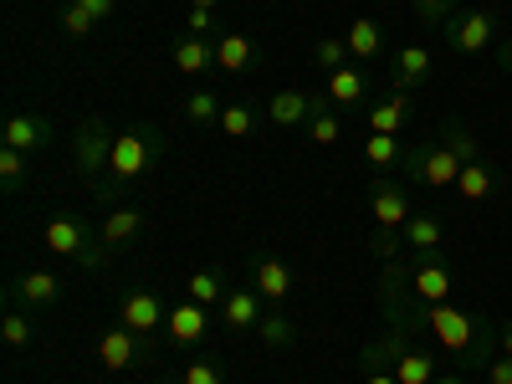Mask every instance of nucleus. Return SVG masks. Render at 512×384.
Returning a JSON list of instances; mask_svg holds the SVG:
<instances>
[{
  "mask_svg": "<svg viewBox=\"0 0 512 384\" xmlns=\"http://www.w3.org/2000/svg\"><path fill=\"white\" fill-rule=\"evenodd\" d=\"M164 139H159V128L149 123H134V128H123V134L113 139V159H108V180H98V195H113V185H134L144 169L159 159Z\"/></svg>",
  "mask_w": 512,
  "mask_h": 384,
  "instance_id": "nucleus-1",
  "label": "nucleus"
},
{
  "mask_svg": "<svg viewBox=\"0 0 512 384\" xmlns=\"http://www.w3.org/2000/svg\"><path fill=\"white\" fill-rule=\"evenodd\" d=\"M461 164H466V154H461L451 139H441V144L405 149V159H400V175H405L410 185H425V190H456Z\"/></svg>",
  "mask_w": 512,
  "mask_h": 384,
  "instance_id": "nucleus-2",
  "label": "nucleus"
},
{
  "mask_svg": "<svg viewBox=\"0 0 512 384\" xmlns=\"http://www.w3.org/2000/svg\"><path fill=\"white\" fill-rule=\"evenodd\" d=\"M374 349H379V359H384V364L395 369V379H400V384H436V374H441V359H436L431 349H420L405 328H390Z\"/></svg>",
  "mask_w": 512,
  "mask_h": 384,
  "instance_id": "nucleus-3",
  "label": "nucleus"
},
{
  "mask_svg": "<svg viewBox=\"0 0 512 384\" xmlns=\"http://www.w3.org/2000/svg\"><path fill=\"white\" fill-rule=\"evenodd\" d=\"M113 139H118V134H108V123H103V118H82V128L72 134V169H77L82 180H93V185H98V175H108Z\"/></svg>",
  "mask_w": 512,
  "mask_h": 384,
  "instance_id": "nucleus-4",
  "label": "nucleus"
},
{
  "mask_svg": "<svg viewBox=\"0 0 512 384\" xmlns=\"http://www.w3.org/2000/svg\"><path fill=\"white\" fill-rule=\"evenodd\" d=\"M441 36H446V47L456 57H482L492 41H497V16L492 11H456L441 26Z\"/></svg>",
  "mask_w": 512,
  "mask_h": 384,
  "instance_id": "nucleus-5",
  "label": "nucleus"
},
{
  "mask_svg": "<svg viewBox=\"0 0 512 384\" xmlns=\"http://www.w3.org/2000/svg\"><path fill=\"white\" fill-rule=\"evenodd\" d=\"M98 359H103V369H113V374H123V369H134L139 359H154V338H144V333H134V328H108L103 338H98Z\"/></svg>",
  "mask_w": 512,
  "mask_h": 384,
  "instance_id": "nucleus-6",
  "label": "nucleus"
},
{
  "mask_svg": "<svg viewBox=\"0 0 512 384\" xmlns=\"http://www.w3.org/2000/svg\"><path fill=\"white\" fill-rule=\"evenodd\" d=\"M369 216H374L379 231H405V221L415 216L405 185H400V180H374V185H369Z\"/></svg>",
  "mask_w": 512,
  "mask_h": 384,
  "instance_id": "nucleus-7",
  "label": "nucleus"
},
{
  "mask_svg": "<svg viewBox=\"0 0 512 384\" xmlns=\"http://www.w3.org/2000/svg\"><path fill=\"white\" fill-rule=\"evenodd\" d=\"M405 272H410V292L420 297L425 308H431V303H451V267L441 262V251L436 256H415Z\"/></svg>",
  "mask_w": 512,
  "mask_h": 384,
  "instance_id": "nucleus-8",
  "label": "nucleus"
},
{
  "mask_svg": "<svg viewBox=\"0 0 512 384\" xmlns=\"http://www.w3.org/2000/svg\"><path fill=\"white\" fill-rule=\"evenodd\" d=\"M164 318H169V308L159 303V297H154L149 287H134V292H123V303H118V323H123V328H134V333L154 338V333L164 328Z\"/></svg>",
  "mask_w": 512,
  "mask_h": 384,
  "instance_id": "nucleus-9",
  "label": "nucleus"
},
{
  "mask_svg": "<svg viewBox=\"0 0 512 384\" xmlns=\"http://www.w3.org/2000/svg\"><path fill=\"white\" fill-rule=\"evenodd\" d=\"M436 72V52L425 47V41H405V47L395 52V62H390V77H395V93H410V88H420L425 77Z\"/></svg>",
  "mask_w": 512,
  "mask_h": 384,
  "instance_id": "nucleus-10",
  "label": "nucleus"
},
{
  "mask_svg": "<svg viewBox=\"0 0 512 384\" xmlns=\"http://www.w3.org/2000/svg\"><path fill=\"white\" fill-rule=\"evenodd\" d=\"M313 113H318V93H308V88H277L267 98V118L277 128H308Z\"/></svg>",
  "mask_w": 512,
  "mask_h": 384,
  "instance_id": "nucleus-11",
  "label": "nucleus"
},
{
  "mask_svg": "<svg viewBox=\"0 0 512 384\" xmlns=\"http://www.w3.org/2000/svg\"><path fill=\"white\" fill-rule=\"evenodd\" d=\"M267 297L256 292V287H231L226 292V303H221V318H226V328L231 333H256V323L267 318Z\"/></svg>",
  "mask_w": 512,
  "mask_h": 384,
  "instance_id": "nucleus-12",
  "label": "nucleus"
},
{
  "mask_svg": "<svg viewBox=\"0 0 512 384\" xmlns=\"http://www.w3.org/2000/svg\"><path fill=\"white\" fill-rule=\"evenodd\" d=\"M256 62V41L246 31H221L216 36V77H241Z\"/></svg>",
  "mask_w": 512,
  "mask_h": 384,
  "instance_id": "nucleus-13",
  "label": "nucleus"
},
{
  "mask_svg": "<svg viewBox=\"0 0 512 384\" xmlns=\"http://www.w3.org/2000/svg\"><path fill=\"white\" fill-rule=\"evenodd\" d=\"M11 297H16V303H26V308H52L57 297H62V282L47 267H31V272H21L11 282Z\"/></svg>",
  "mask_w": 512,
  "mask_h": 384,
  "instance_id": "nucleus-14",
  "label": "nucleus"
},
{
  "mask_svg": "<svg viewBox=\"0 0 512 384\" xmlns=\"http://www.w3.org/2000/svg\"><path fill=\"white\" fill-rule=\"evenodd\" d=\"M139 231H144V205H113L108 216H103V226H98V241L108 251H123Z\"/></svg>",
  "mask_w": 512,
  "mask_h": 384,
  "instance_id": "nucleus-15",
  "label": "nucleus"
},
{
  "mask_svg": "<svg viewBox=\"0 0 512 384\" xmlns=\"http://www.w3.org/2000/svg\"><path fill=\"white\" fill-rule=\"evenodd\" d=\"M41 144H52V123H47V118H36V113H16V118H6V139H0V149L36 154Z\"/></svg>",
  "mask_w": 512,
  "mask_h": 384,
  "instance_id": "nucleus-16",
  "label": "nucleus"
},
{
  "mask_svg": "<svg viewBox=\"0 0 512 384\" xmlns=\"http://www.w3.org/2000/svg\"><path fill=\"white\" fill-rule=\"evenodd\" d=\"M169 62H175V72L205 77V72H216V41H205V36H180L175 47H169Z\"/></svg>",
  "mask_w": 512,
  "mask_h": 384,
  "instance_id": "nucleus-17",
  "label": "nucleus"
},
{
  "mask_svg": "<svg viewBox=\"0 0 512 384\" xmlns=\"http://www.w3.org/2000/svg\"><path fill=\"white\" fill-rule=\"evenodd\" d=\"M205 328H210V308L190 303V297H185L180 308H169V318H164V333L175 338V344H185V349H190V344H200Z\"/></svg>",
  "mask_w": 512,
  "mask_h": 384,
  "instance_id": "nucleus-18",
  "label": "nucleus"
},
{
  "mask_svg": "<svg viewBox=\"0 0 512 384\" xmlns=\"http://www.w3.org/2000/svg\"><path fill=\"white\" fill-rule=\"evenodd\" d=\"M251 287L262 292L272 308L287 303V292H292V272H287V262H277V256H256V262H251Z\"/></svg>",
  "mask_w": 512,
  "mask_h": 384,
  "instance_id": "nucleus-19",
  "label": "nucleus"
},
{
  "mask_svg": "<svg viewBox=\"0 0 512 384\" xmlns=\"http://www.w3.org/2000/svg\"><path fill=\"white\" fill-rule=\"evenodd\" d=\"M405 241H410V251L415 256H436L441 251V241H446V221L436 216V210H415V216L405 221V231H400Z\"/></svg>",
  "mask_w": 512,
  "mask_h": 384,
  "instance_id": "nucleus-20",
  "label": "nucleus"
},
{
  "mask_svg": "<svg viewBox=\"0 0 512 384\" xmlns=\"http://www.w3.org/2000/svg\"><path fill=\"white\" fill-rule=\"evenodd\" d=\"M41 241H47L52 256H82L88 251V226H82L77 216H57V221H47Z\"/></svg>",
  "mask_w": 512,
  "mask_h": 384,
  "instance_id": "nucleus-21",
  "label": "nucleus"
},
{
  "mask_svg": "<svg viewBox=\"0 0 512 384\" xmlns=\"http://www.w3.org/2000/svg\"><path fill=\"white\" fill-rule=\"evenodd\" d=\"M323 93H328V103H333V108H359V103L369 98V77L349 62V67L328 72V88H323Z\"/></svg>",
  "mask_w": 512,
  "mask_h": 384,
  "instance_id": "nucleus-22",
  "label": "nucleus"
},
{
  "mask_svg": "<svg viewBox=\"0 0 512 384\" xmlns=\"http://www.w3.org/2000/svg\"><path fill=\"white\" fill-rule=\"evenodd\" d=\"M492 190H497V175L487 169V159H466L461 175H456V195L466 205H482V200H492Z\"/></svg>",
  "mask_w": 512,
  "mask_h": 384,
  "instance_id": "nucleus-23",
  "label": "nucleus"
},
{
  "mask_svg": "<svg viewBox=\"0 0 512 384\" xmlns=\"http://www.w3.org/2000/svg\"><path fill=\"white\" fill-rule=\"evenodd\" d=\"M364 123H369V134H400V128L410 123V98H405V93H395V98L374 103V108L364 113Z\"/></svg>",
  "mask_w": 512,
  "mask_h": 384,
  "instance_id": "nucleus-24",
  "label": "nucleus"
},
{
  "mask_svg": "<svg viewBox=\"0 0 512 384\" xmlns=\"http://www.w3.org/2000/svg\"><path fill=\"white\" fill-rule=\"evenodd\" d=\"M226 277L216 272V267H205V272H195L190 282H185V297H190V303H200V308H221L226 303Z\"/></svg>",
  "mask_w": 512,
  "mask_h": 384,
  "instance_id": "nucleus-25",
  "label": "nucleus"
},
{
  "mask_svg": "<svg viewBox=\"0 0 512 384\" xmlns=\"http://www.w3.org/2000/svg\"><path fill=\"white\" fill-rule=\"evenodd\" d=\"M349 57H359V62H369V57H379V47H384V31H379V21H369V16H359L354 26H349Z\"/></svg>",
  "mask_w": 512,
  "mask_h": 384,
  "instance_id": "nucleus-26",
  "label": "nucleus"
},
{
  "mask_svg": "<svg viewBox=\"0 0 512 384\" xmlns=\"http://www.w3.org/2000/svg\"><path fill=\"white\" fill-rule=\"evenodd\" d=\"M364 159H369L374 169H390V164H400V159H405L400 134H364Z\"/></svg>",
  "mask_w": 512,
  "mask_h": 384,
  "instance_id": "nucleus-27",
  "label": "nucleus"
},
{
  "mask_svg": "<svg viewBox=\"0 0 512 384\" xmlns=\"http://www.w3.org/2000/svg\"><path fill=\"white\" fill-rule=\"evenodd\" d=\"M297 338V328H292V318H282V313H267L262 323H256V344L262 349H287Z\"/></svg>",
  "mask_w": 512,
  "mask_h": 384,
  "instance_id": "nucleus-28",
  "label": "nucleus"
},
{
  "mask_svg": "<svg viewBox=\"0 0 512 384\" xmlns=\"http://www.w3.org/2000/svg\"><path fill=\"white\" fill-rule=\"evenodd\" d=\"M216 128H221L226 139H246L251 128H256V113H251V103H241V98H236V103H226V108H221V123H216Z\"/></svg>",
  "mask_w": 512,
  "mask_h": 384,
  "instance_id": "nucleus-29",
  "label": "nucleus"
},
{
  "mask_svg": "<svg viewBox=\"0 0 512 384\" xmlns=\"http://www.w3.org/2000/svg\"><path fill=\"white\" fill-rule=\"evenodd\" d=\"M313 67H323V72L349 67V41H344V36H318V47H313Z\"/></svg>",
  "mask_w": 512,
  "mask_h": 384,
  "instance_id": "nucleus-30",
  "label": "nucleus"
},
{
  "mask_svg": "<svg viewBox=\"0 0 512 384\" xmlns=\"http://www.w3.org/2000/svg\"><path fill=\"white\" fill-rule=\"evenodd\" d=\"M308 139H313L318 149H333L338 139H344V118H338L333 108H328V113H313V118H308Z\"/></svg>",
  "mask_w": 512,
  "mask_h": 384,
  "instance_id": "nucleus-31",
  "label": "nucleus"
},
{
  "mask_svg": "<svg viewBox=\"0 0 512 384\" xmlns=\"http://www.w3.org/2000/svg\"><path fill=\"white\" fill-rule=\"evenodd\" d=\"M221 108H226V103L210 93V88H195V93L185 98V118H190V123H221Z\"/></svg>",
  "mask_w": 512,
  "mask_h": 384,
  "instance_id": "nucleus-32",
  "label": "nucleus"
},
{
  "mask_svg": "<svg viewBox=\"0 0 512 384\" xmlns=\"http://www.w3.org/2000/svg\"><path fill=\"white\" fill-rule=\"evenodd\" d=\"M0 338H6L11 349H26L31 338H36V328H31V318L21 308H6V318H0Z\"/></svg>",
  "mask_w": 512,
  "mask_h": 384,
  "instance_id": "nucleus-33",
  "label": "nucleus"
},
{
  "mask_svg": "<svg viewBox=\"0 0 512 384\" xmlns=\"http://www.w3.org/2000/svg\"><path fill=\"white\" fill-rule=\"evenodd\" d=\"M98 26H103V21H98L93 11H82L77 0H67V6H62V31H67V36H77V41H82V36H93Z\"/></svg>",
  "mask_w": 512,
  "mask_h": 384,
  "instance_id": "nucleus-34",
  "label": "nucleus"
},
{
  "mask_svg": "<svg viewBox=\"0 0 512 384\" xmlns=\"http://www.w3.org/2000/svg\"><path fill=\"white\" fill-rule=\"evenodd\" d=\"M410 6H415V21H420V26H446V21L456 16L461 0H410Z\"/></svg>",
  "mask_w": 512,
  "mask_h": 384,
  "instance_id": "nucleus-35",
  "label": "nucleus"
},
{
  "mask_svg": "<svg viewBox=\"0 0 512 384\" xmlns=\"http://www.w3.org/2000/svg\"><path fill=\"white\" fill-rule=\"evenodd\" d=\"M0 185H6V190L26 185V154L21 149H0Z\"/></svg>",
  "mask_w": 512,
  "mask_h": 384,
  "instance_id": "nucleus-36",
  "label": "nucleus"
},
{
  "mask_svg": "<svg viewBox=\"0 0 512 384\" xmlns=\"http://www.w3.org/2000/svg\"><path fill=\"white\" fill-rule=\"evenodd\" d=\"M180 384H226V369L216 359H190L185 374H180Z\"/></svg>",
  "mask_w": 512,
  "mask_h": 384,
  "instance_id": "nucleus-37",
  "label": "nucleus"
},
{
  "mask_svg": "<svg viewBox=\"0 0 512 384\" xmlns=\"http://www.w3.org/2000/svg\"><path fill=\"white\" fill-rule=\"evenodd\" d=\"M359 384H400V379H395L390 364L379 359V349H369V354H364V379H359Z\"/></svg>",
  "mask_w": 512,
  "mask_h": 384,
  "instance_id": "nucleus-38",
  "label": "nucleus"
},
{
  "mask_svg": "<svg viewBox=\"0 0 512 384\" xmlns=\"http://www.w3.org/2000/svg\"><path fill=\"white\" fill-rule=\"evenodd\" d=\"M190 36H205V31H216V11H210V6H190Z\"/></svg>",
  "mask_w": 512,
  "mask_h": 384,
  "instance_id": "nucleus-39",
  "label": "nucleus"
},
{
  "mask_svg": "<svg viewBox=\"0 0 512 384\" xmlns=\"http://www.w3.org/2000/svg\"><path fill=\"white\" fill-rule=\"evenodd\" d=\"M487 384H512V354H497L487 364Z\"/></svg>",
  "mask_w": 512,
  "mask_h": 384,
  "instance_id": "nucleus-40",
  "label": "nucleus"
},
{
  "mask_svg": "<svg viewBox=\"0 0 512 384\" xmlns=\"http://www.w3.org/2000/svg\"><path fill=\"white\" fill-rule=\"evenodd\" d=\"M82 11H93L98 21H113V11H118V0H77Z\"/></svg>",
  "mask_w": 512,
  "mask_h": 384,
  "instance_id": "nucleus-41",
  "label": "nucleus"
},
{
  "mask_svg": "<svg viewBox=\"0 0 512 384\" xmlns=\"http://www.w3.org/2000/svg\"><path fill=\"white\" fill-rule=\"evenodd\" d=\"M497 354H512V323H497Z\"/></svg>",
  "mask_w": 512,
  "mask_h": 384,
  "instance_id": "nucleus-42",
  "label": "nucleus"
},
{
  "mask_svg": "<svg viewBox=\"0 0 512 384\" xmlns=\"http://www.w3.org/2000/svg\"><path fill=\"white\" fill-rule=\"evenodd\" d=\"M436 384H472V374H461V369H456V374H446V369H441V374H436Z\"/></svg>",
  "mask_w": 512,
  "mask_h": 384,
  "instance_id": "nucleus-43",
  "label": "nucleus"
},
{
  "mask_svg": "<svg viewBox=\"0 0 512 384\" xmlns=\"http://www.w3.org/2000/svg\"><path fill=\"white\" fill-rule=\"evenodd\" d=\"M497 62H502V72H512V36L502 41V57H497Z\"/></svg>",
  "mask_w": 512,
  "mask_h": 384,
  "instance_id": "nucleus-44",
  "label": "nucleus"
},
{
  "mask_svg": "<svg viewBox=\"0 0 512 384\" xmlns=\"http://www.w3.org/2000/svg\"><path fill=\"white\" fill-rule=\"evenodd\" d=\"M190 6H210V11H216V6H221V0H190Z\"/></svg>",
  "mask_w": 512,
  "mask_h": 384,
  "instance_id": "nucleus-45",
  "label": "nucleus"
}]
</instances>
